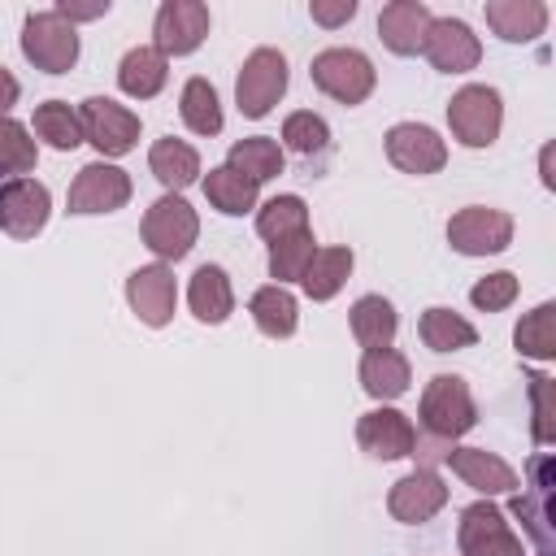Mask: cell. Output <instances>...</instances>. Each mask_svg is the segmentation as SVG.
Listing matches in <instances>:
<instances>
[{
    "instance_id": "f1b7e54d",
    "label": "cell",
    "mask_w": 556,
    "mask_h": 556,
    "mask_svg": "<svg viewBox=\"0 0 556 556\" xmlns=\"http://www.w3.org/2000/svg\"><path fill=\"white\" fill-rule=\"evenodd\" d=\"M35 135H39L48 148L70 152V148L83 143V122H78V113H74L65 100H48V104L35 109Z\"/></svg>"
},
{
    "instance_id": "1f68e13d",
    "label": "cell",
    "mask_w": 556,
    "mask_h": 556,
    "mask_svg": "<svg viewBox=\"0 0 556 556\" xmlns=\"http://www.w3.org/2000/svg\"><path fill=\"white\" fill-rule=\"evenodd\" d=\"M513 343H517V352H526V356L552 361V356H556V304H539L534 313H526V317L517 321Z\"/></svg>"
},
{
    "instance_id": "3957f363",
    "label": "cell",
    "mask_w": 556,
    "mask_h": 556,
    "mask_svg": "<svg viewBox=\"0 0 556 556\" xmlns=\"http://www.w3.org/2000/svg\"><path fill=\"white\" fill-rule=\"evenodd\" d=\"M308 74L339 104H361L374 91V65L356 48H326V52H317Z\"/></svg>"
},
{
    "instance_id": "9c48e42d",
    "label": "cell",
    "mask_w": 556,
    "mask_h": 556,
    "mask_svg": "<svg viewBox=\"0 0 556 556\" xmlns=\"http://www.w3.org/2000/svg\"><path fill=\"white\" fill-rule=\"evenodd\" d=\"M152 35H156V52L161 56H187L208 35V9L200 0H165L156 9Z\"/></svg>"
},
{
    "instance_id": "5b68a950",
    "label": "cell",
    "mask_w": 556,
    "mask_h": 556,
    "mask_svg": "<svg viewBox=\"0 0 556 556\" xmlns=\"http://www.w3.org/2000/svg\"><path fill=\"white\" fill-rule=\"evenodd\" d=\"M447 122H452V135H456L465 148H486V143H495L500 122H504L500 91H495V87H482V83L460 87V91L452 96V104H447Z\"/></svg>"
},
{
    "instance_id": "cb8c5ba5",
    "label": "cell",
    "mask_w": 556,
    "mask_h": 556,
    "mask_svg": "<svg viewBox=\"0 0 556 556\" xmlns=\"http://www.w3.org/2000/svg\"><path fill=\"white\" fill-rule=\"evenodd\" d=\"M165 56L156 52V48H130L126 56H122V70H117V83H122V91L126 96H135V100H152L161 87H165Z\"/></svg>"
},
{
    "instance_id": "60d3db41",
    "label": "cell",
    "mask_w": 556,
    "mask_h": 556,
    "mask_svg": "<svg viewBox=\"0 0 556 556\" xmlns=\"http://www.w3.org/2000/svg\"><path fill=\"white\" fill-rule=\"evenodd\" d=\"M56 13L74 26V22H83V17H100V13H109V0H100V4H61Z\"/></svg>"
},
{
    "instance_id": "d6986e66",
    "label": "cell",
    "mask_w": 556,
    "mask_h": 556,
    "mask_svg": "<svg viewBox=\"0 0 556 556\" xmlns=\"http://www.w3.org/2000/svg\"><path fill=\"white\" fill-rule=\"evenodd\" d=\"M430 22H434V17H430L426 4H417V0H395V4H387V9L378 13V35H382V43H387L391 52L413 56V52H421V39H426Z\"/></svg>"
},
{
    "instance_id": "603a6c76",
    "label": "cell",
    "mask_w": 556,
    "mask_h": 556,
    "mask_svg": "<svg viewBox=\"0 0 556 556\" xmlns=\"http://www.w3.org/2000/svg\"><path fill=\"white\" fill-rule=\"evenodd\" d=\"M148 165H152L156 182H165L169 191L191 187L195 174H200V156H195V148L182 143V139H156L152 152H148Z\"/></svg>"
},
{
    "instance_id": "74e56055",
    "label": "cell",
    "mask_w": 556,
    "mask_h": 556,
    "mask_svg": "<svg viewBox=\"0 0 556 556\" xmlns=\"http://www.w3.org/2000/svg\"><path fill=\"white\" fill-rule=\"evenodd\" d=\"M530 400H534V443H552L556 439V387L547 374L530 378Z\"/></svg>"
},
{
    "instance_id": "8992f818",
    "label": "cell",
    "mask_w": 556,
    "mask_h": 556,
    "mask_svg": "<svg viewBox=\"0 0 556 556\" xmlns=\"http://www.w3.org/2000/svg\"><path fill=\"white\" fill-rule=\"evenodd\" d=\"M195 230H200L195 208H191L182 195H161V200L148 208V217H143V243H148L156 256H165V261L187 256L191 243H195Z\"/></svg>"
},
{
    "instance_id": "7402d4cb",
    "label": "cell",
    "mask_w": 556,
    "mask_h": 556,
    "mask_svg": "<svg viewBox=\"0 0 556 556\" xmlns=\"http://www.w3.org/2000/svg\"><path fill=\"white\" fill-rule=\"evenodd\" d=\"M361 382L374 400H395L408 391V361L395 352V348H369L365 361H361Z\"/></svg>"
},
{
    "instance_id": "f546056e",
    "label": "cell",
    "mask_w": 556,
    "mask_h": 556,
    "mask_svg": "<svg viewBox=\"0 0 556 556\" xmlns=\"http://www.w3.org/2000/svg\"><path fill=\"white\" fill-rule=\"evenodd\" d=\"M252 317H256L261 334L287 339V334H295V295L287 287H261L252 295Z\"/></svg>"
},
{
    "instance_id": "7c38bea8",
    "label": "cell",
    "mask_w": 556,
    "mask_h": 556,
    "mask_svg": "<svg viewBox=\"0 0 556 556\" xmlns=\"http://www.w3.org/2000/svg\"><path fill=\"white\" fill-rule=\"evenodd\" d=\"M130 200V178L117 165L91 161L78 169L74 187H70V213H113Z\"/></svg>"
},
{
    "instance_id": "4fadbf2b",
    "label": "cell",
    "mask_w": 556,
    "mask_h": 556,
    "mask_svg": "<svg viewBox=\"0 0 556 556\" xmlns=\"http://www.w3.org/2000/svg\"><path fill=\"white\" fill-rule=\"evenodd\" d=\"M387 156L395 169L404 174H439L443 161H447V148L443 139L430 130V126H417V122H400L387 130Z\"/></svg>"
},
{
    "instance_id": "ffe728a7",
    "label": "cell",
    "mask_w": 556,
    "mask_h": 556,
    "mask_svg": "<svg viewBox=\"0 0 556 556\" xmlns=\"http://www.w3.org/2000/svg\"><path fill=\"white\" fill-rule=\"evenodd\" d=\"M486 22L495 26L500 39L508 43H526L534 35H543L547 26V9L539 0H491L486 4Z\"/></svg>"
},
{
    "instance_id": "30bf717a",
    "label": "cell",
    "mask_w": 556,
    "mask_h": 556,
    "mask_svg": "<svg viewBox=\"0 0 556 556\" xmlns=\"http://www.w3.org/2000/svg\"><path fill=\"white\" fill-rule=\"evenodd\" d=\"M460 556H521V539L508 530L495 504H469L460 513Z\"/></svg>"
},
{
    "instance_id": "ac0fdd59",
    "label": "cell",
    "mask_w": 556,
    "mask_h": 556,
    "mask_svg": "<svg viewBox=\"0 0 556 556\" xmlns=\"http://www.w3.org/2000/svg\"><path fill=\"white\" fill-rule=\"evenodd\" d=\"M443 460L452 465V473H460L482 495H504V491L517 486V473L495 452H486V447H447Z\"/></svg>"
},
{
    "instance_id": "2e32d148",
    "label": "cell",
    "mask_w": 556,
    "mask_h": 556,
    "mask_svg": "<svg viewBox=\"0 0 556 556\" xmlns=\"http://www.w3.org/2000/svg\"><path fill=\"white\" fill-rule=\"evenodd\" d=\"M174 274L165 265H143L126 278V300L143 326H165L174 317Z\"/></svg>"
},
{
    "instance_id": "ba28073f",
    "label": "cell",
    "mask_w": 556,
    "mask_h": 556,
    "mask_svg": "<svg viewBox=\"0 0 556 556\" xmlns=\"http://www.w3.org/2000/svg\"><path fill=\"white\" fill-rule=\"evenodd\" d=\"M513 239V217L500 213V208H460L452 222H447V243L465 256H491V252H504Z\"/></svg>"
},
{
    "instance_id": "277c9868",
    "label": "cell",
    "mask_w": 556,
    "mask_h": 556,
    "mask_svg": "<svg viewBox=\"0 0 556 556\" xmlns=\"http://www.w3.org/2000/svg\"><path fill=\"white\" fill-rule=\"evenodd\" d=\"M287 91V56L278 48H256L235 83V100L243 117H265Z\"/></svg>"
},
{
    "instance_id": "f35d334b",
    "label": "cell",
    "mask_w": 556,
    "mask_h": 556,
    "mask_svg": "<svg viewBox=\"0 0 556 556\" xmlns=\"http://www.w3.org/2000/svg\"><path fill=\"white\" fill-rule=\"evenodd\" d=\"M469 300L478 304V308H486V313H495V308H508L513 300H517V278L513 274H486V278H478L473 282V291H469Z\"/></svg>"
},
{
    "instance_id": "b9f144b4",
    "label": "cell",
    "mask_w": 556,
    "mask_h": 556,
    "mask_svg": "<svg viewBox=\"0 0 556 556\" xmlns=\"http://www.w3.org/2000/svg\"><path fill=\"white\" fill-rule=\"evenodd\" d=\"M13 104H17V78H13V74L0 65V117H4Z\"/></svg>"
},
{
    "instance_id": "4316f807",
    "label": "cell",
    "mask_w": 556,
    "mask_h": 556,
    "mask_svg": "<svg viewBox=\"0 0 556 556\" xmlns=\"http://www.w3.org/2000/svg\"><path fill=\"white\" fill-rule=\"evenodd\" d=\"M230 169L243 174V178H252V182L261 187L265 178L282 174V148H278L274 139H265V135L239 139V143L230 148Z\"/></svg>"
},
{
    "instance_id": "7a4b0ae2",
    "label": "cell",
    "mask_w": 556,
    "mask_h": 556,
    "mask_svg": "<svg viewBox=\"0 0 556 556\" xmlns=\"http://www.w3.org/2000/svg\"><path fill=\"white\" fill-rule=\"evenodd\" d=\"M22 52H26V61L35 70L65 74L78 61V35H74V26L56 9H43V13H30L26 17V26H22Z\"/></svg>"
},
{
    "instance_id": "ab89813d",
    "label": "cell",
    "mask_w": 556,
    "mask_h": 556,
    "mask_svg": "<svg viewBox=\"0 0 556 556\" xmlns=\"http://www.w3.org/2000/svg\"><path fill=\"white\" fill-rule=\"evenodd\" d=\"M352 13H356V0H339V4L313 0V22H321V26H343V22H352Z\"/></svg>"
},
{
    "instance_id": "5bb4252c",
    "label": "cell",
    "mask_w": 556,
    "mask_h": 556,
    "mask_svg": "<svg viewBox=\"0 0 556 556\" xmlns=\"http://www.w3.org/2000/svg\"><path fill=\"white\" fill-rule=\"evenodd\" d=\"M48 187L35 182V178H13L0 187V226L13 235V239H35L48 222Z\"/></svg>"
},
{
    "instance_id": "d590c367",
    "label": "cell",
    "mask_w": 556,
    "mask_h": 556,
    "mask_svg": "<svg viewBox=\"0 0 556 556\" xmlns=\"http://www.w3.org/2000/svg\"><path fill=\"white\" fill-rule=\"evenodd\" d=\"M35 169V139L13 117H0V174H26Z\"/></svg>"
},
{
    "instance_id": "d6a6232c",
    "label": "cell",
    "mask_w": 556,
    "mask_h": 556,
    "mask_svg": "<svg viewBox=\"0 0 556 556\" xmlns=\"http://www.w3.org/2000/svg\"><path fill=\"white\" fill-rule=\"evenodd\" d=\"M182 122L195 135H217L222 130V104H217V91H213L208 78H191L182 87Z\"/></svg>"
},
{
    "instance_id": "83f0119b",
    "label": "cell",
    "mask_w": 556,
    "mask_h": 556,
    "mask_svg": "<svg viewBox=\"0 0 556 556\" xmlns=\"http://www.w3.org/2000/svg\"><path fill=\"white\" fill-rule=\"evenodd\" d=\"M421 339L430 352H460V348H473L478 330L452 308H426L421 313Z\"/></svg>"
},
{
    "instance_id": "4dcf8cb0",
    "label": "cell",
    "mask_w": 556,
    "mask_h": 556,
    "mask_svg": "<svg viewBox=\"0 0 556 556\" xmlns=\"http://www.w3.org/2000/svg\"><path fill=\"white\" fill-rule=\"evenodd\" d=\"M204 195L213 200V208H222V213L235 217V213H248L256 204V182L243 178V174H235L230 165H217L204 178Z\"/></svg>"
},
{
    "instance_id": "52a82bcc",
    "label": "cell",
    "mask_w": 556,
    "mask_h": 556,
    "mask_svg": "<svg viewBox=\"0 0 556 556\" xmlns=\"http://www.w3.org/2000/svg\"><path fill=\"white\" fill-rule=\"evenodd\" d=\"M78 122H83V139H91L104 156H122V152H130L135 139H139V117H135L130 109H122L117 100H109V96L83 100Z\"/></svg>"
},
{
    "instance_id": "44dd1931",
    "label": "cell",
    "mask_w": 556,
    "mask_h": 556,
    "mask_svg": "<svg viewBox=\"0 0 556 556\" xmlns=\"http://www.w3.org/2000/svg\"><path fill=\"white\" fill-rule=\"evenodd\" d=\"M187 300H191V313H195L200 321H208V326L226 321V317H230V308H235V295H230V278H226V269H222V265H200V269H195V278H191Z\"/></svg>"
},
{
    "instance_id": "484cf974",
    "label": "cell",
    "mask_w": 556,
    "mask_h": 556,
    "mask_svg": "<svg viewBox=\"0 0 556 556\" xmlns=\"http://www.w3.org/2000/svg\"><path fill=\"white\" fill-rule=\"evenodd\" d=\"M352 334L365 348H391V339H395V308H391V300L361 295L352 304Z\"/></svg>"
},
{
    "instance_id": "8d00e7d4",
    "label": "cell",
    "mask_w": 556,
    "mask_h": 556,
    "mask_svg": "<svg viewBox=\"0 0 556 556\" xmlns=\"http://www.w3.org/2000/svg\"><path fill=\"white\" fill-rule=\"evenodd\" d=\"M282 139H287V148H295V152L313 156V152H321V148H326L330 130H326V122H321L317 113H291V117L282 122Z\"/></svg>"
},
{
    "instance_id": "7bdbcfd3",
    "label": "cell",
    "mask_w": 556,
    "mask_h": 556,
    "mask_svg": "<svg viewBox=\"0 0 556 556\" xmlns=\"http://www.w3.org/2000/svg\"><path fill=\"white\" fill-rule=\"evenodd\" d=\"M543 182L552 187V148H543Z\"/></svg>"
},
{
    "instance_id": "8fae6325",
    "label": "cell",
    "mask_w": 556,
    "mask_h": 556,
    "mask_svg": "<svg viewBox=\"0 0 556 556\" xmlns=\"http://www.w3.org/2000/svg\"><path fill=\"white\" fill-rule=\"evenodd\" d=\"M421 52H426V61H430L434 70H443V74H465V70L478 65L482 43H478V35H473L460 17H434L430 30H426V39H421Z\"/></svg>"
},
{
    "instance_id": "9a60e30c",
    "label": "cell",
    "mask_w": 556,
    "mask_h": 556,
    "mask_svg": "<svg viewBox=\"0 0 556 556\" xmlns=\"http://www.w3.org/2000/svg\"><path fill=\"white\" fill-rule=\"evenodd\" d=\"M443 504H447V486H443V478H439L434 469H413V473H404V478L391 486V495H387V513H391L395 521H404V526H417V521L434 517Z\"/></svg>"
},
{
    "instance_id": "e0dca14e",
    "label": "cell",
    "mask_w": 556,
    "mask_h": 556,
    "mask_svg": "<svg viewBox=\"0 0 556 556\" xmlns=\"http://www.w3.org/2000/svg\"><path fill=\"white\" fill-rule=\"evenodd\" d=\"M356 443L382 460H395V456H413L417 447V434H413V421L395 408H374L356 421Z\"/></svg>"
},
{
    "instance_id": "836d02e7",
    "label": "cell",
    "mask_w": 556,
    "mask_h": 556,
    "mask_svg": "<svg viewBox=\"0 0 556 556\" xmlns=\"http://www.w3.org/2000/svg\"><path fill=\"white\" fill-rule=\"evenodd\" d=\"M313 252H317V248H313V235H308V230H295V235L274 239V243H269V274L278 278V287L291 282V278H304Z\"/></svg>"
},
{
    "instance_id": "6da1fadb",
    "label": "cell",
    "mask_w": 556,
    "mask_h": 556,
    "mask_svg": "<svg viewBox=\"0 0 556 556\" xmlns=\"http://www.w3.org/2000/svg\"><path fill=\"white\" fill-rule=\"evenodd\" d=\"M473 395L465 387V378L456 374H434L421 391V426L430 439H443L452 447V439H460L473 426Z\"/></svg>"
},
{
    "instance_id": "d4e9b609",
    "label": "cell",
    "mask_w": 556,
    "mask_h": 556,
    "mask_svg": "<svg viewBox=\"0 0 556 556\" xmlns=\"http://www.w3.org/2000/svg\"><path fill=\"white\" fill-rule=\"evenodd\" d=\"M348 274H352V252L348 248H317L300 282H304L308 300H330L348 282Z\"/></svg>"
},
{
    "instance_id": "e575fe53",
    "label": "cell",
    "mask_w": 556,
    "mask_h": 556,
    "mask_svg": "<svg viewBox=\"0 0 556 556\" xmlns=\"http://www.w3.org/2000/svg\"><path fill=\"white\" fill-rule=\"evenodd\" d=\"M256 230L274 243L282 235H295V230H308V208L300 195H274L261 213H256Z\"/></svg>"
}]
</instances>
